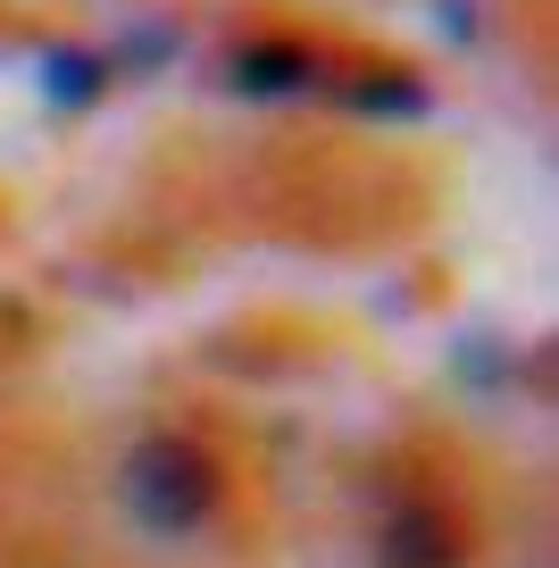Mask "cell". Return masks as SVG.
<instances>
[{
	"instance_id": "cell-5",
	"label": "cell",
	"mask_w": 559,
	"mask_h": 568,
	"mask_svg": "<svg viewBox=\"0 0 559 568\" xmlns=\"http://www.w3.org/2000/svg\"><path fill=\"white\" fill-rule=\"evenodd\" d=\"M359 109H402V118H409V109H426V92L409 84V75H367V84H359Z\"/></svg>"
},
{
	"instance_id": "cell-2",
	"label": "cell",
	"mask_w": 559,
	"mask_h": 568,
	"mask_svg": "<svg viewBox=\"0 0 559 568\" xmlns=\"http://www.w3.org/2000/svg\"><path fill=\"white\" fill-rule=\"evenodd\" d=\"M376 568H459V527L435 501H402L376 535Z\"/></svg>"
},
{
	"instance_id": "cell-1",
	"label": "cell",
	"mask_w": 559,
	"mask_h": 568,
	"mask_svg": "<svg viewBox=\"0 0 559 568\" xmlns=\"http://www.w3.org/2000/svg\"><path fill=\"white\" fill-rule=\"evenodd\" d=\"M210 501H217V468H210V452L184 444V435H151V444L125 460V510H134L142 527L184 535V527L210 518Z\"/></svg>"
},
{
	"instance_id": "cell-4",
	"label": "cell",
	"mask_w": 559,
	"mask_h": 568,
	"mask_svg": "<svg viewBox=\"0 0 559 568\" xmlns=\"http://www.w3.org/2000/svg\"><path fill=\"white\" fill-rule=\"evenodd\" d=\"M109 75H118V68H109V59H92V51H51V59H42V84H51L59 101H92Z\"/></svg>"
},
{
	"instance_id": "cell-3",
	"label": "cell",
	"mask_w": 559,
	"mask_h": 568,
	"mask_svg": "<svg viewBox=\"0 0 559 568\" xmlns=\"http://www.w3.org/2000/svg\"><path fill=\"white\" fill-rule=\"evenodd\" d=\"M234 92H251V101H276V92H301L317 84V59L293 51V42H251V51H234Z\"/></svg>"
}]
</instances>
